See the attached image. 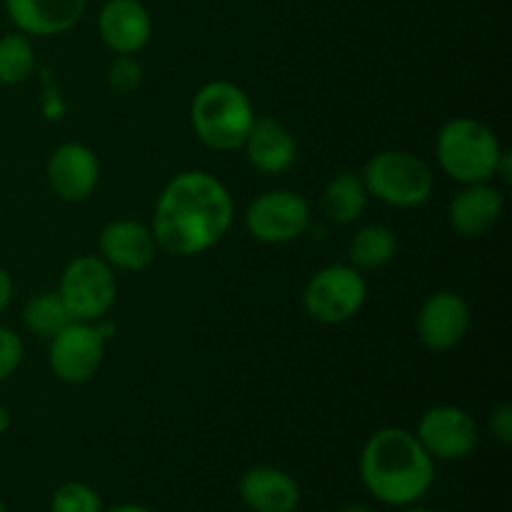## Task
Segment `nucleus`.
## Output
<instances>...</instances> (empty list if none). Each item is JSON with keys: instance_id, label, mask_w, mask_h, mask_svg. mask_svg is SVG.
<instances>
[{"instance_id": "nucleus-12", "label": "nucleus", "mask_w": 512, "mask_h": 512, "mask_svg": "<svg viewBox=\"0 0 512 512\" xmlns=\"http://www.w3.org/2000/svg\"><path fill=\"white\" fill-rule=\"evenodd\" d=\"M153 228L133 218L110 220L98 235V255L118 273H143L158 258Z\"/></svg>"}, {"instance_id": "nucleus-1", "label": "nucleus", "mask_w": 512, "mask_h": 512, "mask_svg": "<svg viewBox=\"0 0 512 512\" xmlns=\"http://www.w3.org/2000/svg\"><path fill=\"white\" fill-rule=\"evenodd\" d=\"M235 223V200L228 185L208 170H183L165 183L153 210L160 253L198 258L220 243Z\"/></svg>"}, {"instance_id": "nucleus-5", "label": "nucleus", "mask_w": 512, "mask_h": 512, "mask_svg": "<svg viewBox=\"0 0 512 512\" xmlns=\"http://www.w3.org/2000/svg\"><path fill=\"white\" fill-rule=\"evenodd\" d=\"M360 175L370 198L398 210L420 208L435 190V175L428 160L410 150H380L365 163Z\"/></svg>"}, {"instance_id": "nucleus-30", "label": "nucleus", "mask_w": 512, "mask_h": 512, "mask_svg": "<svg viewBox=\"0 0 512 512\" xmlns=\"http://www.w3.org/2000/svg\"><path fill=\"white\" fill-rule=\"evenodd\" d=\"M340 512H378V510H373L370 505H365V503H350V505H343Z\"/></svg>"}, {"instance_id": "nucleus-29", "label": "nucleus", "mask_w": 512, "mask_h": 512, "mask_svg": "<svg viewBox=\"0 0 512 512\" xmlns=\"http://www.w3.org/2000/svg\"><path fill=\"white\" fill-rule=\"evenodd\" d=\"M105 512H153V510H148V508H143V505H133V503H123V505H113V508H110V510H105Z\"/></svg>"}, {"instance_id": "nucleus-11", "label": "nucleus", "mask_w": 512, "mask_h": 512, "mask_svg": "<svg viewBox=\"0 0 512 512\" xmlns=\"http://www.w3.org/2000/svg\"><path fill=\"white\" fill-rule=\"evenodd\" d=\"M473 325V308L455 290H438L428 295L415 318L420 345L430 353H448L458 348Z\"/></svg>"}, {"instance_id": "nucleus-21", "label": "nucleus", "mask_w": 512, "mask_h": 512, "mask_svg": "<svg viewBox=\"0 0 512 512\" xmlns=\"http://www.w3.org/2000/svg\"><path fill=\"white\" fill-rule=\"evenodd\" d=\"M70 313L58 290H43L23 305V325L35 338L50 340L70 323Z\"/></svg>"}, {"instance_id": "nucleus-8", "label": "nucleus", "mask_w": 512, "mask_h": 512, "mask_svg": "<svg viewBox=\"0 0 512 512\" xmlns=\"http://www.w3.org/2000/svg\"><path fill=\"white\" fill-rule=\"evenodd\" d=\"M310 203L295 190H265L245 210L250 238L263 245H285L310 228Z\"/></svg>"}, {"instance_id": "nucleus-28", "label": "nucleus", "mask_w": 512, "mask_h": 512, "mask_svg": "<svg viewBox=\"0 0 512 512\" xmlns=\"http://www.w3.org/2000/svg\"><path fill=\"white\" fill-rule=\"evenodd\" d=\"M10 425H13V415H10V410L5 408L3 403H0V438H3V435L8 433Z\"/></svg>"}, {"instance_id": "nucleus-23", "label": "nucleus", "mask_w": 512, "mask_h": 512, "mask_svg": "<svg viewBox=\"0 0 512 512\" xmlns=\"http://www.w3.org/2000/svg\"><path fill=\"white\" fill-rule=\"evenodd\" d=\"M50 512H103L98 490L90 488L88 483H63L50 498Z\"/></svg>"}, {"instance_id": "nucleus-6", "label": "nucleus", "mask_w": 512, "mask_h": 512, "mask_svg": "<svg viewBox=\"0 0 512 512\" xmlns=\"http://www.w3.org/2000/svg\"><path fill=\"white\" fill-rule=\"evenodd\" d=\"M368 300L365 273L350 263H333L315 270L303 288V310L320 325H340L353 320Z\"/></svg>"}, {"instance_id": "nucleus-19", "label": "nucleus", "mask_w": 512, "mask_h": 512, "mask_svg": "<svg viewBox=\"0 0 512 512\" xmlns=\"http://www.w3.org/2000/svg\"><path fill=\"white\" fill-rule=\"evenodd\" d=\"M370 193L360 173H338L320 195L325 220L335 225H353L365 215Z\"/></svg>"}, {"instance_id": "nucleus-27", "label": "nucleus", "mask_w": 512, "mask_h": 512, "mask_svg": "<svg viewBox=\"0 0 512 512\" xmlns=\"http://www.w3.org/2000/svg\"><path fill=\"white\" fill-rule=\"evenodd\" d=\"M13 293H15V283H13V275L8 273L5 268H0V315L10 308L13 303Z\"/></svg>"}, {"instance_id": "nucleus-25", "label": "nucleus", "mask_w": 512, "mask_h": 512, "mask_svg": "<svg viewBox=\"0 0 512 512\" xmlns=\"http://www.w3.org/2000/svg\"><path fill=\"white\" fill-rule=\"evenodd\" d=\"M23 340L8 325H0V383L10 378L23 363Z\"/></svg>"}, {"instance_id": "nucleus-18", "label": "nucleus", "mask_w": 512, "mask_h": 512, "mask_svg": "<svg viewBox=\"0 0 512 512\" xmlns=\"http://www.w3.org/2000/svg\"><path fill=\"white\" fill-rule=\"evenodd\" d=\"M238 493L245 508L253 512H295L300 505V488L293 475L273 465L245 470Z\"/></svg>"}, {"instance_id": "nucleus-2", "label": "nucleus", "mask_w": 512, "mask_h": 512, "mask_svg": "<svg viewBox=\"0 0 512 512\" xmlns=\"http://www.w3.org/2000/svg\"><path fill=\"white\" fill-rule=\"evenodd\" d=\"M360 480L378 503L408 508L423 500L435 483V460L413 430L388 425L365 440L360 450Z\"/></svg>"}, {"instance_id": "nucleus-22", "label": "nucleus", "mask_w": 512, "mask_h": 512, "mask_svg": "<svg viewBox=\"0 0 512 512\" xmlns=\"http://www.w3.org/2000/svg\"><path fill=\"white\" fill-rule=\"evenodd\" d=\"M35 70L33 38L20 30L0 35V85L15 88L23 85Z\"/></svg>"}, {"instance_id": "nucleus-10", "label": "nucleus", "mask_w": 512, "mask_h": 512, "mask_svg": "<svg viewBox=\"0 0 512 512\" xmlns=\"http://www.w3.org/2000/svg\"><path fill=\"white\" fill-rule=\"evenodd\" d=\"M415 438L433 460H465L478 450L480 425L458 405H435L425 410Z\"/></svg>"}, {"instance_id": "nucleus-31", "label": "nucleus", "mask_w": 512, "mask_h": 512, "mask_svg": "<svg viewBox=\"0 0 512 512\" xmlns=\"http://www.w3.org/2000/svg\"><path fill=\"white\" fill-rule=\"evenodd\" d=\"M398 512H433V510L418 508V505H408V508H398Z\"/></svg>"}, {"instance_id": "nucleus-32", "label": "nucleus", "mask_w": 512, "mask_h": 512, "mask_svg": "<svg viewBox=\"0 0 512 512\" xmlns=\"http://www.w3.org/2000/svg\"><path fill=\"white\" fill-rule=\"evenodd\" d=\"M0 512H8V508H5V503H3V500H0Z\"/></svg>"}, {"instance_id": "nucleus-9", "label": "nucleus", "mask_w": 512, "mask_h": 512, "mask_svg": "<svg viewBox=\"0 0 512 512\" xmlns=\"http://www.w3.org/2000/svg\"><path fill=\"white\" fill-rule=\"evenodd\" d=\"M48 343L50 373L65 385H83L98 375L108 340L100 333L98 323L70 320Z\"/></svg>"}, {"instance_id": "nucleus-24", "label": "nucleus", "mask_w": 512, "mask_h": 512, "mask_svg": "<svg viewBox=\"0 0 512 512\" xmlns=\"http://www.w3.org/2000/svg\"><path fill=\"white\" fill-rule=\"evenodd\" d=\"M143 83V65L135 55H115L108 68V85L118 95H133Z\"/></svg>"}, {"instance_id": "nucleus-13", "label": "nucleus", "mask_w": 512, "mask_h": 512, "mask_svg": "<svg viewBox=\"0 0 512 512\" xmlns=\"http://www.w3.org/2000/svg\"><path fill=\"white\" fill-rule=\"evenodd\" d=\"M50 190L65 203H83L100 183V160L83 143H60L45 163Z\"/></svg>"}, {"instance_id": "nucleus-3", "label": "nucleus", "mask_w": 512, "mask_h": 512, "mask_svg": "<svg viewBox=\"0 0 512 512\" xmlns=\"http://www.w3.org/2000/svg\"><path fill=\"white\" fill-rule=\"evenodd\" d=\"M253 120V100L233 80H210L190 103L195 138L215 153H233L243 148Z\"/></svg>"}, {"instance_id": "nucleus-15", "label": "nucleus", "mask_w": 512, "mask_h": 512, "mask_svg": "<svg viewBox=\"0 0 512 512\" xmlns=\"http://www.w3.org/2000/svg\"><path fill=\"white\" fill-rule=\"evenodd\" d=\"M505 210L503 190L493 183H470L463 185L458 193L453 195L448 205V220L450 228L460 235V238L478 240L495 230L500 223Z\"/></svg>"}, {"instance_id": "nucleus-4", "label": "nucleus", "mask_w": 512, "mask_h": 512, "mask_svg": "<svg viewBox=\"0 0 512 512\" xmlns=\"http://www.w3.org/2000/svg\"><path fill=\"white\" fill-rule=\"evenodd\" d=\"M505 148L495 130L478 118H450L435 135V160L455 183L495 180Z\"/></svg>"}, {"instance_id": "nucleus-20", "label": "nucleus", "mask_w": 512, "mask_h": 512, "mask_svg": "<svg viewBox=\"0 0 512 512\" xmlns=\"http://www.w3.org/2000/svg\"><path fill=\"white\" fill-rule=\"evenodd\" d=\"M398 233L385 223H368L355 230L348 245V263L360 273L385 268L398 255Z\"/></svg>"}, {"instance_id": "nucleus-7", "label": "nucleus", "mask_w": 512, "mask_h": 512, "mask_svg": "<svg viewBox=\"0 0 512 512\" xmlns=\"http://www.w3.org/2000/svg\"><path fill=\"white\" fill-rule=\"evenodd\" d=\"M58 295L70 318L95 323L113 310L118 300V278L100 255H78L63 268Z\"/></svg>"}, {"instance_id": "nucleus-14", "label": "nucleus", "mask_w": 512, "mask_h": 512, "mask_svg": "<svg viewBox=\"0 0 512 512\" xmlns=\"http://www.w3.org/2000/svg\"><path fill=\"white\" fill-rule=\"evenodd\" d=\"M98 33L115 55H138L153 38V18L143 0H105L98 10Z\"/></svg>"}, {"instance_id": "nucleus-26", "label": "nucleus", "mask_w": 512, "mask_h": 512, "mask_svg": "<svg viewBox=\"0 0 512 512\" xmlns=\"http://www.w3.org/2000/svg\"><path fill=\"white\" fill-rule=\"evenodd\" d=\"M488 430L500 445L512 443V405L500 403L488 413Z\"/></svg>"}, {"instance_id": "nucleus-17", "label": "nucleus", "mask_w": 512, "mask_h": 512, "mask_svg": "<svg viewBox=\"0 0 512 512\" xmlns=\"http://www.w3.org/2000/svg\"><path fill=\"white\" fill-rule=\"evenodd\" d=\"M240 150L245 153V160L253 165V170L263 175L285 173L298 158V143H295L293 130L273 115H255L253 128Z\"/></svg>"}, {"instance_id": "nucleus-16", "label": "nucleus", "mask_w": 512, "mask_h": 512, "mask_svg": "<svg viewBox=\"0 0 512 512\" xmlns=\"http://www.w3.org/2000/svg\"><path fill=\"white\" fill-rule=\"evenodd\" d=\"M88 0H5V13L15 30L30 38H53L83 20Z\"/></svg>"}]
</instances>
